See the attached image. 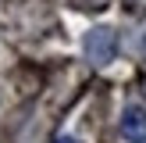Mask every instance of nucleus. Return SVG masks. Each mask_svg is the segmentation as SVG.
Here are the masks:
<instances>
[{"mask_svg": "<svg viewBox=\"0 0 146 143\" xmlns=\"http://www.w3.org/2000/svg\"><path fill=\"white\" fill-rule=\"evenodd\" d=\"M86 50H89V57L96 64H107L114 57V32L111 29H96V32L86 39Z\"/></svg>", "mask_w": 146, "mask_h": 143, "instance_id": "f03ea898", "label": "nucleus"}, {"mask_svg": "<svg viewBox=\"0 0 146 143\" xmlns=\"http://www.w3.org/2000/svg\"><path fill=\"white\" fill-rule=\"evenodd\" d=\"M121 136H125L128 143H146V111L143 107H125V114H121Z\"/></svg>", "mask_w": 146, "mask_h": 143, "instance_id": "f257e3e1", "label": "nucleus"}, {"mask_svg": "<svg viewBox=\"0 0 146 143\" xmlns=\"http://www.w3.org/2000/svg\"><path fill=\"white\" fill-rule=\"evenodd\" d=\"M54 143H78V140H71V136H61V140H54Z\"/></svg>", "mask_w": 146, "mask_h": 143, "instance_id": "7ed1b4c3", "label": "nucleus"}]
</instances>
